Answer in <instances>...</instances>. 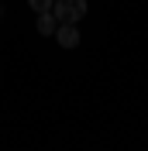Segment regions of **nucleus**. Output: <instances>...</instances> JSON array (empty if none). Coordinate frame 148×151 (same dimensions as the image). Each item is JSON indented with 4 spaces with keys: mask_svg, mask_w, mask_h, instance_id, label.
<instances>
[{
    "mask_svg": "<svg viewBox=\"0 0 148 151\" xmlns=\"http://www.w3.org/2000/svg\"><path fill=\"white\" fill-rule=\"evenodd\" d=\"M0 14H4V4H0Z\"/></svg>",
    "mask_w": 148,
    "mask_h": 151,
    "instance_id": "nucleus-5",
    "label": "nucleus"
},
{
    "mask_svg": "<svg viewBox=\"0 0 148 151\" xmlns=\"http://www.w3.org/2000/svg\"><path fill=\"white\" fill-rule=\"evenodd\" d=\"M52 4H55V0H28V7L35 10V14H45V10H52Z\"/></svg>",
    "mask_w": 148,
    "mask_h": 151,
    "instance_id": "nucleus-4",
    "label": "nucleus"
},
{
    "mask_svg": "<svg viewBox=\"0 0 148 151\" xmlns=\"http://www.w3.org/2000/svg\"><path fill=\"white\" fill-rule=\"evenodd\" d=\"M52 38H55L62 48H76V45H79V28H76V24H59Z\"/></svg>",
    "mask_w": 148,
    "mask_h": 151,
    "instance_id": "nucleus-2",
    "label": "nucleus"
},
{
    "mask_svg": "<svg viewBox=\"0 0 148 151\" xmlns=\"http://www.w3.org/2000/svg\"><path fill=\"white\" fill-rule=\"evenodd\" d=\"M52 14H55L59 24H76L86 14V0H55L52 4Z\"/></svg>",
    "mask_w": 148,
    "mask_h": 151,
    "instance_id": "nucleus-1",
    "label": "nucleus"
},
{
    "mask_svg": "<svg viewBox=\"0 0 148 151\" xmlns=\"http://www.w3.org/2000/svg\"><path fill=\"white\" fill-rule=\"evenodd\" d=\"M35 24H38V35H55V28H59V21H55V14H52V10L35 14Z\"/></svg>",
    "mask_w": 148,
    "mask_h": 151,
    "instance_id": "nucleus-3",
    "label": "nucleus"
}]
</instances>
